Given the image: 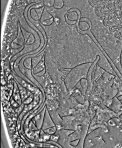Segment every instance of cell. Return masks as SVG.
<instances>
[{
    "instance_id": "2",
    "label": "cell",
    "mask_w": 122,
    "mask_h": 148,
    "mask_svg": "<svg viewBox=\"0 0 122 148\" xmlns=\"http://www.w3.org/2000/svg\"><path fill=\"white\" fill-rule=\"evenodd\" d=\"M42 2L47 8H52L54 6V0H43Z\"/></svg>"
},
{
    "instance_id": "1",
    "label": "cell",
    "mask_w": 122,
    "mask_h": 148,
    "mask_svg": "<svg viewBox=\"0 0 122 148\" xmlns=\"http://www.w3.org/2000/svg\"><path fill=\"white\" fill-rule=\"evenodd\" d=\"M64 1L63 0H54V3L53 8L55 9H61L64 6Z\"/></svg>"
},
{
    "instance_id": "4",
    "label": "cell",
    "mask_w": 122,
    "mask_h": 148,
    "mask_svg": "<svg viewBox=\"0 0 122 148\" xmlns=\"http://www.w3.org/2000/svg\"><path fill=\"white\" fill-rule=\"evenodd\" d=\"M28 1V3H33V2H35L36 1H37V0H27Z\"/></svg>"
},
{
    "instance_id": "5",
    "label": "cell",
    "mask_w": 122,
    "mask_h": 148,
    "mask_svg": "<svg viewBox=\"0 0 122 148\" xmlns=\"http://www.w3.org/2000/svg\"><path fill=\"white\" fill-rule=\"evenodd\" d=\"M121 65H122V60L121 59Z\"/></svg>"
},
{
    "instance_id": "3",
    "label": "cell",
    "mask_w": 122,
    "mask_h": 148,
    "mask_svg": "<svg viewBox=\"0 0 122 148\" xmlns=\"http://www.w3.org/2000/svg\"><path fill=\"white\" fill-rule=\"evenodd\" d=\"M119 125L121 126H122V114L121 115L119 116Z\"/></svg>"
},
{
    "instance_id": "7",
    "label": "cell",
    "mask_w": 122,
    "mask_h": 148,
    "mask_svg": "<svg viewBox=\"0 0 122 148\" xmlns=\"http://www.w3.org/2000/svg\"><path fill=\"white\" fill-rule=\"evenodd\" d=\"M39 1H43V0H39Z\"/></svg>"
},
{
    "instance_id": "6",
    "label": "cell",
    "mask_w": 122,
    "mask_h": 148,
    "mask_svg": "<svg viewBox=\"0 0 122 148\" xmlns=\"http://www.w3.org/2000/svg\"><path fill=\"white\" fill-rule=\"evenodd\" d=\"M121 59L122 60V55L121 56Z\"/></svg>"
}]
</instances>
